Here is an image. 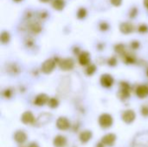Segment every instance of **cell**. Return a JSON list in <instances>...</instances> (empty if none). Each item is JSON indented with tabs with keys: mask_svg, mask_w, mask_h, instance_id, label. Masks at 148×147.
Listing matches in <instances>:
<instances>
[{
	"mask_svg": "<svg viewBox=\"0 0 148 147\" xmlns=\"http://www.w3.org/2000/svg\"><path fill=\"white\" fill-rule=\"evenodd\" d=\"M114 123L113 117L108 113H103L99 117V124L102 128H109Z\"/></svg>",
	"mask_w": 148,
	"mask_h": 147,
	"instance_id": "cell-1",
	"label": "cell"
},
{
	"mask_svg": "<svg viewBox=\"0 0 148 147\" xmlns=\"http://www.w3.org/2000/svg\"><path fill=\"white\" fill-rule=\"evenodd\" d=\"M56 66V62L53 59L46 60L42 65V72L44 74H49L53 71Z\"/></svg>",
	"mask_w": 148,
	"mask_h": 147,
	"instance_id": "cell-2",
	"label": "cell"
},
{
	"mask_svg": "<svg viewBox=\"0 0 148 147\" xmlns=\"http://www.w3.org/2000/svg\"><path fill=\"white\" fill-rule=\"evenodd\" d=\"M56 126L59 130L66 131L69 128L70 123L69 120L66 117H60L56 120Z\"/></svg>",
	"mask_w": 148,
	"mask_h": 147,
	"instance_id": "cell-3",
	"label": "cell"
},
{
	"mask_svg": "<svg viewBox=\"0 0 148 147\" xmlns=\"http://www.w3.org/2000/svg\"><path fill=\"white\" fill-rule=\"evenodd\" d=\"M60 65V68L64 70V71H68V70H71L73 68H74V61L71 59V58H66V59H63L59 63Z\"/></svg>",
	"mask_w": 148,
	"mask_h": 147,
	"instance_id": "cell-4",
	"label": "cell"
},
{
	"mask_svg": "<svg viewBox=\"0 0 148 147\" xmlns=\"http://www.w3.org/2000/svg\"><path fill=\"white\" fill-rule=\"evenodd\" d=\"M135 113L133 110H127L122 113V120L127 124H131L135 120Z\"/></svg>",
	"mask_w": 148,
	"mask_h": 147,
	"instance_id": "cell-5",
	"label": "cell"
},
{
	"mask_svg": "<svg viewBox=\"0 0 148 147\" xmlns=\"http://www.w3.org/2000/svg\"><path fill=\"white\" fill-rule=\"evenodd\" d=\"M21 120L25 125H29V124H33L34 122H36V120H35L33 113L29 111L24 112L23 113V115L21 117Z\"/></svg>",
	"mask_w": 148,
	"mask_h": 147,
	"instance_id": "cell-6",
	"label": "cell"
},
{
	"mask_svg": "<svg viewBox=\"0 0 148 147\" xmlns=\"http://www.w3.org/2000/svg\"><path fill=\"white\" fill-rule=\"evenodd\" d=\"M101 83L105 88H110L114 84V78L108 74H105L101 77Z\"/></svg>",
	"mask_w": 148,
	"mask_h": 147,
	"instance_id": "cell-7",
	"label": "cell"
},
{
	"mask_svg": "<svg viewBox=\"0 0 148 147\" xmlns=\"http://www.w3.org/2000/svg\"><path fill=\"white\" fill-rule=\"evenodd\" d=\"M116 140V136L114 133H108L107 135H105L102 139H101V142L108 146H114V142Z\"/></svg>",
	"mask_w": 148,
	"mask_h": 147,
	"instance_id": "cell-8",
	"label": "cell"
},
{
	"mask_svg": "<svg viewBox=\"0 0 148 147\" xmlns=\"http://www.w3.org/2000/svg\"><path fill=\"white\" fill-rule=\"evenodd\" d=\"M49 97H48V95H46L45 94H39V95H37L36 97V99H35V101H34V103L36 105V106H39V107H41V106H43V105H45L46 103H48L49 102Z\"/></svg>",
	"mask_w": 148,
	"mask_h": 147,
	"instance_id": "cell-9",
	"label": "cell"
},
{
	"mask_svg": "<svg viewBox=\"0 0 148 147\" xmlns=\"http://www.w3.org/2000/svg\"><path fill=\"white\" fill-rule=\"evenodd\" d=\"M53 145L56 147H64L67 145V139L62 135H57L53 140Z\"/></svg>",
	"mask_w": 148,
	"mask_h": 147,
	"instance_id": "cell-10",
	"label": "cell"
},
{
	"mask_svg": "<svg viewBox=\"0 0 148 147\" xmlns=\"http://www.w3.org/2000/svg\"><path fill=\"white\" fill-rule=\"evenodd\" d=\"M120 29L123 34H130L134 31V27L130 23H122L120 25Z\"/></svg>",
	"mask_w": 148,
	"mask_h": 147,
	"instance_id": "cell-11",
	"label": "cell"
},
{
	"mask_svg": "<svg viewBox=\"0 0 148 147\" xmlns=\"http://www.w3.org/2000/svg\"><path fill=\"white\" fill-rule=\"evenodd\" d=\"M121 90L119 93V96L121 99H127L130 96V89H129V86L127 83H122L121 85Z\"/></svg>",
	"mask_w": 148,
	"mask_h": 147,
	"instance_id": "cell-12",
	"label": "cell"
},
{
	"mask_svg": "<svg viewBox=\"0 0 148 147\" xmlns=\"http://www.w3.org/2000/svg\"><path fill=\"white\" fill-rule=\"evenodd\" d=\"M14 139L16 140V143L18 144H23L26 141L27 139V135L23 131H17L14 134Z\"/></svg>",
	"mask_w": 148,
	"mask_h": 147,
	"instance_id": "cell-13",
	"label": "cell"
},
{
	"mask_svg": "<svg viewBox=\"0 0 148 147\" xmlns=\"http://www.w3.org/2000/svg\"><path fill=\"white\" fill-rule=\"evenodd\" d=\"M136 94L138 97L143 99L148 95V88L145 85H140L136 89Z\"/></svg>",
	"mask_w": 148,
	"mask_h": 147,
	"instance_id": "cell-14",
	"label": "cell"
},
{
	"mask_svg": "<svg viewBox=\"0 0 148 147\" xmlns=\"http://www.w3.org/2000/svg\"><path fill=\"white\" fill-rule=\"evenodd\" d=\"M89 62H90V55L88 52H82L79 55V62L81 65H82V66L88 65Z\"/></svg>",
	"mask_w": 148,
	"mask_h": 147,
	"instance_id": "cell-15",
	"label": "cell"
},
{
	"mask_svg": "<svg viewBox=\"0 0 148 147\" xmlns=\"http://www.w3.org/2000/svg\"><path fill=\"white\" fill-rule=\"evenodd\" d=\"M92 135H93L92 132H90V131H83L82 133H81L79 138H80V140H81L82 143L86 144L92 139Z\"/></svg>",
	"mask_w": 148,
	"mask_h": 147,
	"instance_id": "cell-16",
	"label": "cell"
},
{
	"mask_svg": "<svg viewBox=\"0 0 148 147\" xmlns=\"http://www.w3.org/2000/svg\"><path fill=\"white\" fill-rule=\"evenodd\" d=\"M51 118V114L49 113H42V114H40V116L37 118L36 120V123H39L40 126L41 125H43V124H46L49 121Z\"/></svg>",
	"mask_w": 148,
	"mask_h": 147,
	"instance_id": "cell-17",
	"label": "cell"
},
{
	"mask_svg": "<svg viewBox=\"0 0 148 147\" xmlns=\"http://www.w3.org/2000/svg\"><path fill=\"white\" fill-rule=\"evenodd\" d=\"M52 5H53V8H54L55 10H62L64 8L65 3H64L63 0H54Z\"/></svg>",
	"mask_w": 148,
	"mask_h": 147,
	"instance_id": "cell-18",
	"label": "cell"
},
{
	"mask_svg": "<svg viewBox=\"0 0 148 147\" xmlns=\"http://www.w3.org/2000/svg\"><path fill=\"white\" fill-rule=\"evenodd\" d=\"M9 41H10V34L7 31H3L1 34V42L3 44H5V43L9 42Z\"/></svg>",
	"mask_w": 148,
	"mask_h": 147,
	"instance_id": "cell-19",
	"label": "cell"
},
{
	"mask_svg": "<svg viewBox=\"0 0 148 147\" xmlns=\"http://www.w3.org/2000/svg\"><path fill=\"white\" fill-rule=\"evenodd\" d=\"M48 104H49V106L51 108H56V107H58L59 101H58V100L56 99V98H50V99L49 100Z\"/></svg>",
	"mask_w": 148,
	"mask_h": 147,
	"instance_id": "cell-20",
	"label": "cell"
},
{
	"mask_svg": "<svg viewBox=\"0 0 148 147\" xmlns=\"http://www.w3.org/2000/svg\"><path fill=\"white\" fill-rule=\"evenodd\" d=\"M95 70H96V67H95V65H94V64H90V65L87 68V69H86V73H87V75H92L95 72Z\"/></svg>",
	"mask_w": 148,
	"mask_h": 147,
	"instance_id": "cell-21",
	"label": "cell"
},
{
	"mask_svg": "<svg viewBox=\"0 0 148 147\" xmlns=\"http://www.w3.org/2000/svg\"><path fill=\"white\" fill-rule=\"evenodd\" d=\"M87 15V10L84 8H81L77 12V16L79 18H84Z\"/></svg>",
	"mask_w": 148,
	"mask_h": 147,
	"instance_id": "cell-22",
	"label": "cell"
},
{
	"mask_svg": "<svg viewBox=\"0 0 148 147\" xmlns=\"http://www.w3.org/2000/svg\"><path fill=\"white\" fill-rule=\"evenodd\" d=\"M115 51L119 54H123L125 52V46L123 44H117L115 46Z\"/></svg>",
	"mask_w": 148,
	"mask_h": 147,
	"instance_id": "cell-23",
	"label": "cell"
},
{
	"mask_svg": "<svg viewBox=\"0 0 148 147\" xmlns=\"http://www.w3.org/2000/svg\"><path fill=\"white\" fill-rule=\"evenodd\" d=\"M125 62H126L127 64L134 63V57L132 56V55H126V57H125Z\"/></svg>",
	"mask_w": 148,
	"mask_h": 147,
	"instance_id": "cell-24",
	"label": "cell"
},
{
	"mask_svg": "<svg viewBox=\"0 0 148 147\" xmlns=\"http://www.w3.org/2000/svg\"><path fill=\"white\" fill-rule=\"evenodd\" d=\"M147 30H148V27L146 25V24H141V25L139 27V31H140V32L144 33V32H147Z\"/></svg>",
	"mask_w": 148,
	"mask_h": 147,
	"instance_id": "cell-25",
	"label": "cell"
},
{
	"mask_svg": "<svg viewBox=\"0 0 148 147\" xmlns=\"http://www.w3.org/2000/svg\"><path fill=\"white\" fill-rule=\"evenodd\" d=\"M116 63H117V60H116V58H114V57H111V58L108 60V64H109L110 66H115Z\"/></svg>",
	"mask_w": 148,
	"mask_h": 147,
	"instance_id": "cell-26",
	"label": "cell"
},
{
	"mask_svg": "<svg viewBox=\"0 0 148 147\" xmlns=\"http://www.w3.org/2000/svg\"><path fill=\"white\" fill-rule=\"evenodd\" d=\"M141 113H142L144 116L147 117L148 116V107L147 106H144V107H142V109H141Z\"/></svg>",
	"mask_w": 148,
	"mask_h": 147,
	"instance_id": "cell-27",
	"label": "cell"
},
{
	"mask_svg": "<svg viewBox=\"0 0 148 147\" xmlns=\"http://www.w3.org/2000/svg\"><path fill=\"white\" fill-rule=\"evenodd\" d=\"M111 3L114 6H120L122 3V0H111Z\"/></svg>",
	"mask_w": 148,
	"mask_h": 147,
	"instance_id": "cell-28",
	"label": "cell"
},
{
	"mask_svg": "<svg viewBox=\"0 0 148 147\" xmlns=\"http://www.w3.org/2000/svg\"><path fill=\"white\" fill-rule=\"evenodd\" d=\"M108 28V25L106 23H102L101 24V30H106Z\"/></svg>",
	"mask_w": 148,
	"mask_h": 147,
	"instance_id": "cell-29",
	"label": "cell"
},
{
	"mask_svg": "<svg viewBox=\"0 0 148 147\" xmlns=\"http://www.w3.org/2000/svg\"><path fill=\"white\" fill-rule=\"evenodd\" d=\"M131 46H132V48L133 49H137L139 46H140V43L138 42H132V44H131Z\"/></svg>",
	"mask_w": 148,
	"mask_h": 147,
	"instance_id": "cell-30",
	"label": "cell"
},
{
	"mask_svg": "<svg viewBox=\"0 0 148 147\" xmlns=\"http://www.w3.org/2000/svg\"><path fill=\"white\" fill-rule=\"evenodd\" d=\"M28 147H40L36 143H35V142H33V143H31V144H29V146Z\"/></svg>",
	"mask_w": 148,
	"mask_h": 147,
	"instance_id": "cell-31",
	"label": "cell"
},
{
	"mask_svg": "<svg viewBox=\"0 0 148 147\" xmlns=\"http://www.w3.org/2000/svg\"><path fill=\"white\" fill-rule=\"evenodd\" d=\"M104 146H105V145H104L102 142H101V143H99V144L96 146V147H104Z\"/></svg>",
	"mask_w": 148,
	"mask_h": 147,
	"instance_id": "cell-32",
	"label": "cell"
},
{
	"mask_svg": "<svg viewBox=\"0 0 148 147\" xmlns=\"http://www.w3.org/2000/svg\"><path fill=\"white\" fill-rule=\"evenodd\" d=\"M144 5L148 9V0H144Z\"/></svg>",
	"mask_w": 148,
	"mask_h": 147,
	"instance_id": "cell-33",
	"label": "cell"
},
{
	"mask_svg": "<svg viewBox=\"0 0 148 147\" xmlns=\"http://www.w3.org/2000/svg\"><path fill=\"white\" fill-rule=\"evenodd\" d=\"M41 2H42V3H48V2H49L50 0H40Z\"/></svg>",
	"mask_w": 148,
	"mask_h": 147,
	"instance_id": "cell-34",
	"label": "cell"
},
{
	"mask_svg": "<svg viewBox=\"0 0 148 147\" xmlns=\"http://www.w3.org/2000/svg\"><path fill=\"white\" fill-rule=\"evenodd\" d=\"M16 2H20V1H22V0H15Z\"/></svg>",
	"mask_w": 148,
	"mask_h": 147,
	"instance_id": "cell-35",
	"label": "cell"
},
{
	"mask_svg": "<svg viewBox=\"0 0 148 147\" xmlns=\"http://www.w3.org/2000/svg\"><path fill=\"white\" fill-rule=\"evenodd\" d=\"M147 76H148V71H147Z\"/></svg>",
	"mask_w": 148,
	"mask_h": 147,
	"instance_id": "cell-36",
	"label": "cell"
}]
</instances>
